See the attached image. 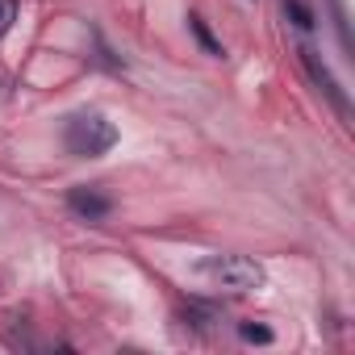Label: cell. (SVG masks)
Masks as SVG:
<instances>
[{"mask_svg":"<svg viewBox=\"0 0 355 355\" xmlns=\"http://www.w3.org/2000/svg\"><path fill=\"white\" fill-rule=\"evenodd\" d=\"M284 9L293 13V21H297L301 30H309V26H313V13H309V9L301 5V0H284Z\"/></svg>","mask_w":355,"mask_h":355,"instance_id":"obj_7","label":"cell"},{"mask_svg":"<svg viewBox=\"0 0 355 355\" xmlns=\"http://www.w3.org/2000/svg\"><path fill=\"white\" fill-rule=\"evenodd\" d=\"M17 21V0H0V38H5Z\"/></svg>","mask_w":355,"mask_h":355,"instance_id":"obj_6","label":"cell"},{"mask_svg":"<svg viewBox=\"0 0 355 355\" xmlns=\"http://www.w3.org/2000/svg\"><path fill=\"white\" fill-rule=\"evenodd\" d=\"M63 142H67L71 155H80V159H96V155H105V150L117 142V125H113L105 113L88 109V113L67 117V125H63Z\"/></svg>","mask_w":355,"mask_h":355,"instance_id":"obj_1","label":"cell"},{"mask_svg":"<svg viewBox=\"0 0 355 355\" xmlns=\"http://www.w3.org/2000/svg\"><path fill=\"white\" fill-rule=\"evenodd\" d=\"M67 205H71V214L76 218H84V222H101V218H109V197L105 193H96V189H71L67 193Z\"/></svg>","mask_w":355,"mask_h":355,"instance_id":"obj_3","label":"cell"},{"mask_svg":"<svg viewBox=\"0 0 355 355\" xmlns=\"http://www.w3.org/2000/svg\"><path fill=\"white\" fill-rule=\"evenodd\" d=\"M301 63L309 67V76H313V84H318V88H322V92H326L330 101H334V109H347V101H343V88L334 84V76L326 71V63H318V55H313L309 46H301Z\"/></svg>","mask_w":355,"mask_h":355,"instance_id":"obj_4","label":"cell"},{"mask_svg":"<svg viewBox=\"0 0 355 355\" xmlns=\"http://www.w3.org/2000/svg\"><path fill=\"white\" fill-rule=\"evenodd\" d=\"M201 276L214 284V288H226V293H255L263 288V268L251 259V255H218V259H205L201 263Z\"/></svg>","mask_w":355,"mask_h":355,"instance_id":"obj_2","label":"cell"},{"mask_svg":"<svg viewBox=\"0 0 355 355\" xmlns=\"http://www.w3.org/2000/svg\"><path fill=\"white\" fill-rule=\"evenodd\" d=\"M243 338L247 343H272V330L268 326H255V322H243Z\"/></svg>","mask_w":355,"mask_h":355,"instance_id":"obj_8","label":"cell"},{"mask_svg":"<svg viewBox=\"0 0 355 355\" xmlns=\"http://www.w3.org/2000/svg\"><path fill=\"white\" fill-rule=\"evenodd\" d=\"M189 30L197 34V42L205 46V55H214V59H222V42H218V38L209 34V26H205V21H201L197 13H189Z\"/></svg>","mask_w":355,"mask_h":355,"instance_id":"obj_5","label":"cell"}]
</instances>
